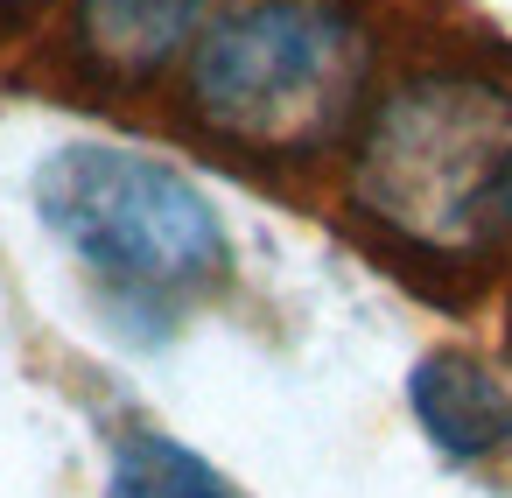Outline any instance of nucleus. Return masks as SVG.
<instances>
[{"label": "nucleus", "mask_w": 512, "mask_h": 498, "mask_svg": "<svg viewBox=\"0 0 512 498\" xmlns=\"http://www.w3.org/2000/svg\"><path fill=\"white\" fill-rule=\"evenodd\" d=\"M351 204L407 253H498L512 239V85L463 64L400 78L358 134Z\"/></svg>", "instance_id": "1"}, {"label": "nucleus", "mask_w": 512, "mask_h": 498, "mask_svg": "<svg viewBox=\"0 0 512 498\" xmlns=\"http://www.w3.org/2000/svg\"><path fill=\"white\" fill-rule=\"evenodd\" d=\"M365 78L372 43L351 0H232L190 43V113L260 162L323 155Z\"/></svg>", "instance_id": "2"}, {"label": "nucleus", "mask_w": 512, "mask_h": 498, "mask_svg": "<svg viewBox=\"0 0 512 498\" xmlns=\"http://www.w3.org/2000/svg\"><path fill=\"white\" fill-rule=\"evenodd\" d=\"M43 225L120 295L176 302L218 288L232 274V232L218 204L176 169L141 148L71 141L36 169Z\"/></svg>", "instance_id": "3"}, {"label": "nucleus", "mask_w": 512, "mask_h": 498, "mask_svg": "<svg viewBox=\"0 0 512 498\" xmlns=\"http://www.w3.org/2000/svg\"><path fill=\"white\" fill-rule=\"evenodd\" d=\"M407 407L449 463H484L512 442V386L477 351H428L407 372Z\"/></svg>", "instance_id": "4"}, {"label": "nucleus", "mask_w": 512, "mask_h": 498, "mask_svg": "<svg viewBox=\"0 0 512 498\" xmlns=\"http://www.w3.org/2000/svg\"><path fill=\"white\" fill-rule=\"evenodd\" d=\"M197 8L204 0H78V43L99 71L148 78L190 43Z\"/></svg>", "instance_id": "5"}, {"label": "nucleus", "mask_w": 512, "mask_h": 498, "mask_svg": "<svg viewBox=\"0 0 512 498\" xmlns=\"http://www.w3.org/2000/svg\"><path fill=\"white\" fill-rule=\"evenodd\" d=\"M106 498H239L190 442L162 428H127L106 470Z\"/></svg>", "instance_id": "6"}, {"label": "nucleus", "mask_w": 512, "mask_h": 498, "mask_svg": "<svg viewBox=\"0 0 512 498\" xmlns=\"http://www.w3.org/2000/svg\"><path fill=\"white\" fill-rule=\"evenodd\" d=\"M36 0H0V22H15V15H29Z\"/></svg>", "instance_id": "7"}]
</instances>
